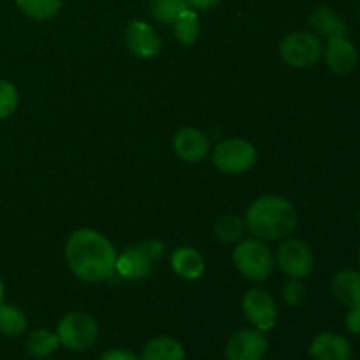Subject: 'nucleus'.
I'll list each match as a JSON object with an SVG mask.
<instances>
[{"label":"nucleus","mask_w":360,"mask_h":360,"mask_svg":"<svg viewBox=\"0 0 360 360\" xmlns=\"http://www.w3.org/2000/svg\"><path fill=\"white\" fill-rule=\"evenodd\" d=\"M171 266L172 271L186 281L199 280L204 271H206L204 257L195 248H190V246H181V248H176L172 252Z\"/></svg>","instance_id":"obj_15"},{"label":"nucleus","mask_w":360,"mask_h":360,"mask_svg":"<svg viewBox=\"0 0 360 360\" xmlns=\"http://www.w3.org/2000/svg\"><path fill=\"white\" fill-rule=\"evenodd\" d=\"M281 295H283L285 304L290 306V308H297L304 302L306 299V288L304 285L301 283V280H290L281 290Z\"/></svg>","instance_id":"obj_26"},{"label":"nucleus","mask_w":360,"mask_h":360,"mask_svg":"<svg viewBox=\"0 0 360 360\" xmlns=\"http://www.w3.org/2000/svg\"><path fill=\"white\" fill-rule=\"evenodd\" d=\"M276 260L280 269L290 280H302L313 273L315 267V255L308 243L302 239H287L280 245L276 253Z\"/></svg>","instance_id":"obj_8"},{"label":"nucleus","mask_w":360,"mask_h":360,"mask_svg":"<svg viewBox=\"0 0 360 360\" xmlns=\"http://www.w3.org/2000/svg\"><path fill=\"white\" fill-rule=\"evenodd\" d=\"M323 56L327 67L340 76L354 72L359 65V51L354 42L348 41L347 35L327 39V44L323 46Z\"/></svg>","instance_id":"obj_12"},{"label":"nucleus","mask_w":360,"mask_h":360,"mask_svg":"<svg viewBox=\"0 0 360 360\" xmlns=\"http://www.w3.org/2000/svg\"><path fill=\"white\" fill-rule=\"evenodd\" d=\"M232 260L239 273L252 281H266L274 267L273 253L262 239H241L232 252Z\"/></svg>","instance_id":"obj_3"},{"label":"nucleus","mask_w":360,"mask_h":360,"mask_svg":"<svg viewBox=\"0 0 360 360\" xmlns=\"http://www.w3.org/2000/svg\"><path fill=\"white\" fill-rule=\"evenodd\" d=\"M359 225H360V214H359Z\"/></svg>","instance_id":"obj_32"},{"label":"nucleus","mask_w":360,"mask_h":360,"mask_svg":"<svg viewBox=\"0 0 360 360\" xmlns=\"http://www.w3.org/2000/svg\"><path fill=\"white\" fill-rule=\"evenodd\" d=\"M60 348V341L56 333H51L48 329H37L30 333L25 340V350L28 355L37 360L48 359L49 355L55 354Z\"/></svg>","instance_id":"obj_19"},{"label":"nucleus","mask_w":360,"mask_h":360,"mask_svg":"<svg viewBox=\"0 0 360 360\" xmlns=\"http://www.w3.org/2000/svg\"><path fill=\"white\" fill-rule=\"evenodd\" d=\"M309 27L319 37H340L347 35L348 27L329 6H316L309 13Z\"/></svg>","instance_id":"obj_16"},{"label":"nucleus","mask_w":360,"mask_h":360,"mask_svg":"<svg viewBox=\"0 0 360 360\" xmlns=\"http://www.w3.org/2000/svg\"><path fill=\"white\" fill-rule=\"evenodd\" d=\"M245 224L253 238L262 241H278L288 238L294 232L297 225V213L283 197L264 195L248 207Z\"/></svg>","instance_id":"obj_2"},{"label":"nucleus","mask_w":360,"mask_h":360,"mask_svg":"<svg viewBox=\"0 0 360 360\" xmlns=\"http://www.w3.org/2000/svg\"><path fill=\"white\" fill-rule=\"evenodd\" d=\"M333 294L343 306L360 308V273L341 271L333 280Z\"/></svg>","instance_id":"obj_18"},{"label":"nucleus","mask_w":360,"mask_h":360,"mask_svg":"<svg viewBox=\"0 0 360 360\" xmlns=\"http://www.w3.org/2000/svg\"><path fill=\"white\" fill-rule=\"evenodd\" d=\"M280 55L294 69H311L323 56V42L313 32H294L281 41Z\"/></svg>","instance_id":"obj_5"},{"label":"nucleus","mask_w":360,"mask_h":360,"mask_svg":"<svg viewBox=\"0 0 360 360\" xmlns=\"http://www.w3.org/2000/svg\"><path fill=\"white\" fill-rule=\"evenodd\" d=\"M18 90L13 83L0 79V120H6L16 111Z\"/></svg>","instance_id":"obj_25"},{"label":"nucleus","mask_w":360,"mask_h":360,"mask_svg":"<svg viewBox=\"0 0 360 360\" xmlns=\"http://www.w3.org/2000/svg\"><path fill=\"white\" fill-rule=\"evenodd\" d=\"M174 34L181 44H193L200 35V21L195 11L190 7L181 18L174 23Z\"/></svg>","instance_id":"obj_24"},{"label":"nucleus","mask_w":360,"mask_h":360,"mask_svg":"<svg viewBox=\"0 0 360 360\" xmlns=\"http://www.w3.org/2000/svg\"><path fill=\"white\" fill-rule=\"evenodd\" d=\"M98 360H141L134 352L125 350V348H111L105 350Z\"/></svg>","instance_id":"obj_28"},{"label":"nucleus","mask_w":360,"mask_h":360,"mask_svg":"<svg viewBox=\"0 0 360 360\" xmlns=\"http://www.w3.org/2000/svg\"><path fill=\"white\" fill-rule=\"evenodd\" d=\"M164 255V243L146 241L125 250L116 259V273L125 280H143L153 269L155 262Z\"/></svg>","instance_id":"obj_6"},{"label":"nucleus","mask_w":360,"mask_h":360,"mask_svg":"<svg viewBox=\"0 0 360 360\" xmlns=\"http://www.w3.org/2000/svg\"><path fill=\"white\" fill-rule=\"evenodd\" d=\"M313 360H352L354 348L345 336L338 333H320L309 345Z\"/></svg>","instance_id":"obj_14"},{"label":"nucleus","mask_w":360,"mask_h":360,"mask_svg":"<svg viewBox=\"0 0 360 360\" xmlns=\"http://www.w3.org/2000/svg\"><path fill=\"white\" fill-rule=\"evenodd\" d=\"M245 231V220L236 217V214H225L214 225V236H217L218 241L225 243V245H236V243L241 241Z\"/></svg>","instance_id":"obj_23"},{"label":"nucleus","mask_w":360,"mask_h":360,"mask_svg":"<svg viewBox=\"0 0 360 360\" xmlns=\"http://www.w3.org/2000/svg\"><path fill=\"white\" fill-rule=\"evenodd\" d=\"M269 350L266 333L259 329H243L232 334L225 345L227 360H264Z\"/></svg>","instance_id":"obj_9"},{"label":"nucleus","mask_w":360,"mask_h":360,"mask_svg":"<svg viewBox=\"0 0 360 360\" xmlns=\"http://www.w3.org/2000/svg\"><path fill=\"white\" fill-rule=\"evenodd\" d=\"M243 313L255 329L267 333L276 326L278 306L273 295L262 288H252L243 297Z\"/></svg>","instance_id":"obj_10"},{"label":"nucleus","mask_w":360,"mask_h":360,"mask_svg":"<svg viewBox=\"0 0 360 360\" xmlns=\"http://www.w3.org/2000/svg\"><path fill=\"white\" fill-rule=\"evenodd\" d=\"M65 259L79 280L98 283L116 273L118 255L105 236L91 229H81L67 239Z\"/></svg>","instance_id":"obj_1"},{"label":"nucleus","mask_w":360,"mask_h":360,"mask_svg":"<svg viewBox=\"0 0 360 360\" xmlns=\"http://www.w3.org/2000/svg\"><path fill=\"white\" fill-rule=\"evenodd\" d=\"M345 327L354 336H360V308H350L345 316Z\"/></svg>","instance_id":"obj_27"},{"label":"nucleus","mask_w":360,"mask_h":360,"mask_svg":"<svg viewBox=\"0 0 360 360\" xmlns=\"http://www.w3.org/2000/svg\"><path fill=\"white\" fill-rule=\"evenodd\" d=\"M188 6L192 9H199V11H207V9H213L220 0H186Z\"/></svg>","instance_id":"obj_29"},{"label":"nucleus","mask_w":360,"mask_h":360,"mask_svg":"<svg viewBox=\"0 0 360 360\" xmlns=\"http://www.w3.org/2000/svg\"><path fill=\"white\" fill-rule=\"evenodd\" d=\"M60 347L70 352H86L97 343L98 323L91 315L83 311L67 313L56 327Z\"/></svg>","instance_id":"obj_4"},{"label":"nucleus","mask_w":360,"mask_h":360,"mask_svg":"<svg viewBox=\"0 0 360 360\" xmlns=\"http://www.w3.org/2000/svg\"><path fill=\"white\" fill-rule=\"evenodd\" d=\"M16 6L25 16L37 21H46L60 13L62 0H16Z\"/></svg>","instance_id":"obj_21"},{"label":"nucleus","mask_w":360,"mask_h":360,"mask_svg":"<svg viewBox=\"0 0 360 360\" xmlns=\"http://www.w3.org/2000/svg\"><path fill=\"white\" fill-rule=\"evenodd\" d=\"M359 264H360V250H359Z\"/></svg>","instance_id":"obj_31"},{"label":"nucleus","mask_w":360,"mask_h":360,"mask_svg":"<svg viewBox=\"0 0 360 360\" xmlns=\"http://www.w3.org/2000/svg\"><path fill=\"white\" fill-rule=\"evenodd\" d=\"M127 48L137 58H155L162 51V39L148 21L136 20L127 27Z\"/></svg>","instance_id":"obj_11"},{"label":"nucleus","mask_w":360,"mask_h":360,"mask_svg":"<svg viewBox=\"0 0 360 360\" xmlns=\"http://www.w3.org/2000/svg\"><path fill=\"white\" fill-rule=\"evenodd\" d=\"M0 304H4V283L0 280Z\"/></svg>","instance_id":"obj_30"},{"label":"nucleus","mask_w":360,"mask_h":360,"mask_svg":"<svg viewBox=\"0 0 360 360\" xmlns=\"http://www.w3.org/2000/svg\"><path fill=\"white\" fill-rule=\"evenodd\" d=\"M27 330V316L18 306L0 304V333L4 336L18 338Z\"/></svg>","instance_id":"obj_22"},{"label":"nucleus","mask_w":360,"mask_h":360,"mask_svg":"<svg viewBox=\"0 0 360 360\" xmlns=\"http://www.w3.org/2000/svg\"><path fill=\"white\" fill-rule=\"evenodd\" d=\"M190 9L186 0H151L150 14L164 25H174Z\"/></svg>","instance_id":"obj_20"},{"label":"nucleus","mask_w":360,"mask_h":360,"mask_svg":"<svg viewBox=\"0 0 360 360\" xmlns=\"http://www.w3.org/2000/svg\"><path fill=\"white\" fill-rule=\"evenodd\" d=\"M141 360H185L183 345L176 338L157 336L144 345L139 355Z\"/></svg>","instance_id":"obj_17"},{"label":"nucleus","mask_w":360,"mask_h":360,"mask_svg":"<svg viewBox=\"0 0 360 360\" xmlns=\"http://www.w3.org/2000/svg\"><path fill=\"white\" fill-rule=\"evenodd\" d=\"M213 162L225 174H241L255 165L257 150L245 139H225L214 148Z\"/></svg>","instance_id":"obj_7"},{"label":"nucleus","mask_w":360,"mask_h":360,"mask_svg":"<svg viewBox=\"0 0 360 360\" xmlns=\"http://www.w3.org/2000/svg\"><path fill=\"white\" fill-rule=\"evenodd\" d=\"M172 144H174L176 155L181 160L188 162V164L202 162L210 155L211 150L210 139H207L206 134L197 129H192V127L179 130L174 136V143Z\"/></svg>","instance_id":"obj_13"}]
</instances>
